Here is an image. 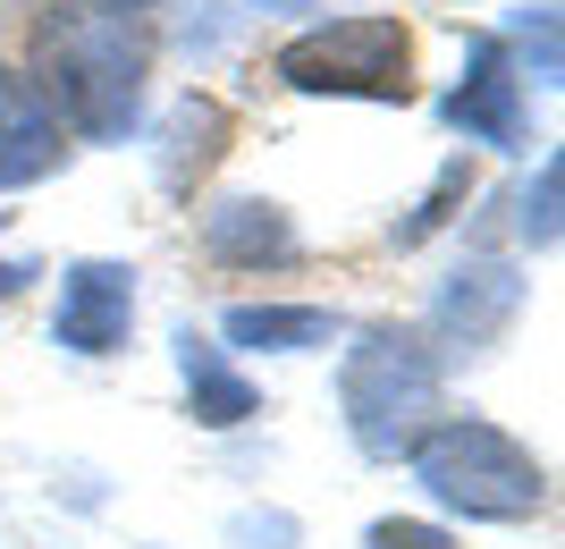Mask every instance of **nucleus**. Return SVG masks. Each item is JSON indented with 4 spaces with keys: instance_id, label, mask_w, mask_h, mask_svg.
Masks as SVG:
<instances>
[{
    "instance_id": "1",
    "label": "nucleus",
    "mask_w": 565,
    "mask_h": 549,
    "mask_svg": "<svg viewBox=\"0 0 565 549\" xmlns=\"http://www.w3.org/2000/svg\"><path fill=\"white\" fill-rule=\"evenodd\" d=\"M143 76H152V43L136 18H94V9H51L43 18V102L60 127L85 144H127L143 119Z\"/></svg>"
},
{
    "instance_id": "2",
    "label": "nucleus",
    "mask_w": 565,
    "mask_h": 549,
    "mask_svg": "<svg viewBox=\"0 0 565 549\" xmlns=\"http://www.w3.org/2000/svg\"><path fill=\"white\" fill-rule=\"evenodd\" d=\"M405 456H414V482H423L430 499L472 516V525H523V516L548 507L541 456L523 448V440H507L498 423H472V414L465 423H430Z\"/></svg>"
},
{
    "instance_id": "3",
    "label": "nucleus",
    "mask_w": 565,
    "mask_h": 549,
    "mask_svg": "<svg viewBox=\"0 0 565 549\" xmlns=\"http://www.w3.org/2000/svg\"><path fill=\"white\" fill-rule=\"evenodd\" d=\"M270 68L296 94L330 102H414V34L388 9H354V18H321L305 34H287Z\"/></svg>"
},
{
    "instance_id": "4",
    "label": "nucleus",
    "mask_w": 565,
    "mask_h": 549,
    "mask_svg": "<svg viewBox=\"0 0 565 549\" xmlns=\"http://www.w3.org/2000/svg\"><path fill=\"white\" fill-rule=\"evenodd\" d=\"M338 398H347V423L372 456H397L423 440V414L439 407V356H430L414 330L397 321H372V330L347 347V372H338Z\"/></svg>"
},
{
    "instance_id": "5",
    "label": "nucleus",
    "mask_w": 565,
    "mask_h": 549,
    "mask_svg": "<svg viewBox=\"0 0 565 549\" xmlns=\"http://www.w3.org/2000/svg\"><path fill=\"white\" fill-rule=\"evenodd\" d=\"M127 330H136V271H127V263H102V254H85V263L60 271L51 338H60L68 356H118Z\"/></svg>"
},
{
    "instance_id": "6",
    "label": "nucleus",
    "mask_w": 565,
    "mask_h": 549,
    "mask_svg": "<svg viewBox=\"0 0 565 549\" xmlns=\"http://www.w3.org/2000/svg\"><path fill=\"white\" fill-rule=\"evenodd\" d=\"M439 110H448V127L465 144H490V152H515L523 144V76H515V60H507L498 34H481L465 51V76L448 85Z\"/></svg>"
},
{
    "instance_id": "7",
    "label": "nucleus",
    "mask_w": 565,
    "mask_h": 549,
    "mask_svg": "<svg viewBox=\"0 0 565 549\" xmlns=\"http://www.w3.org/2000/svg\"><path fill=\"white\" fill-rule=\"evenodd\" d=\"M68 161V127L43 102V85L25 68H0V194L43 187L51 169Z\"/></svg>"
},
{
    "instance_id": "8",
    "label": "nucleus",
    "mask_w": 565,
    "mask_h": 549,
    "mask_svg": "<svg viewBox=\"0 0 565 549\" xmlns=\"http://www.w3.org/2000/svg\"><path fill=\"white\" fill-rule=\"evenodd\" d=\"M515 305H523V271L498 263V254H472L465 271H448L439 305H430V330L472 356V347H490V338L515 321Z\"/></svg>"
},
{
    "instance_id": "9",
    "label": "nucleus",
    "mask_w": 565,
    "mask_h": 549,
    "mask_svg": "<svg viewBox=\"0 0 565 549\" xmlns=\"http://www.w3.org/2000/svg\"><path fill=\"white\" fill-rule=\"evenodd\" d=\"M296 220L279 212V203H262V194H228V203H212L203 212V254L228 271H262V263H296Z\"/></svg>"
},
{
    "instance_id": "10",
    "label": "nucleus",
    "mask_w": 565,
    "mask_h": 549,
    "mask_svg": "<svg viewBox=\"0 0 565 549\" xmlns=\"http://www.w3.org/2000/svg\"><path fill=\"white\" fill-rule=\"evenodd\" d=\"M228 152V102H212V94H178V110L161 119V187H178L186 194L203 169Z\"/></svg>"
},
{
    "instance_id": "11",
    "label": "nucleus",
    "mask_w": 565,
    "mask_h": 549,
    "mask_svg": "<svg viewBox=\"0 0 565 549\" xmlns=\"http://www.w3.org/2000/svg\"><path fill=\"white\" fill-rule=\"evenodd\" d=\"M178 372H186V407H194V423H212V431H228V423H245V414H262V398H254V381L236 372L220 347H203V338H178Z\"/></svg>"
},
{
    "instance_id": "12",
    "label": "nucleus",
    "mask_w": 565,
    "mask_h": 549,
    "mask_svg": "<svg viewBox=\"0 0 565 549\" xmlns=\"http://www.w3.org/2000/svg\"><path fill=\"white\" fill-rule=\"evenodd\" d=\"M220 330H228L236 347L296 356V347H330V338H338V313H321V305H236Z\"/></svg>"
},
{
    "instance_id": "13",
    "label": "nucleus",
    "mask_w": 565,
    "mask_h": 549,
    "mask_svg": "<svg viewBox=\"0 0 565 549\" xmlns=\"http://www.w3.org/2000/svg\"><path fill=\"white\" fill-rule=\"evenodd\" d=\"M465 194H472V161L456 152V161L430 178V194L414 203V220H397V229H388V237H397V254H405V245H423V237H439V229L456 220V203H465Z\"/></svg>"
},
{
    "instance_id": "14",
    "label": "nucleus",
    "mask_w": 565,
    "mask_h": 549,
    "mask_svg": "<svg viewBox=\"0 0 565 549\" xmlns=\"http://www.w3.org/2000/svg\"><path fill=\"white\" fill-rule=\"evenodd\" d=\"M507 60H515V76H532V85H557V9H548V0H532V9H515V51H507Z\"/></svg>"
},
{
    "instance_id": "15",
    "label": "nucleus",
    "mask_w": 565,
    "mask_h": 549,
    "mask_svg": "<svg viewBox=\"0 0 565 549\" xmlns=\"http://www.w3.org/2000/svg\"><path fill=\"white\" fill-rule=\"evenodd\" d=\"M557 194H565V161L557 152H541V178L523 187V203H515V229H523V245L532 254H548L557 245Z\"/></svg>"
},
{
    "instance_id": "16",
    "label": "nucleus",
    "mask_w": 565,
    "mask_h": 549,
    "mask_svg": "<svg viewBox=\"0 0 565 549\" xmlns=\"http://www.w3.org/2000/svg\"><path fill=\"white\" fill-rule=\"evenodd\" d=\"M372 549H456V541L439 525H405L397 516V525H372Z\"/></svg>"
},
{
    "instance_id": "17",
    "label": "nucleus",
    "mask_w": 565,
    "mask_h": 549,
    "mask_svg": "<svg viewBox=\"0 0 565 549\" xmlns=\"http://www.w3.org/2000/svg\"><path fill=\"white\" fill-rule=\"evenodd\" d=\"M94 18H143V9H161V0H85Z\"/></svg>"
},
{
    "instance_id": "18",
    "label": "nucleus",
    "mask_w": 565,
    "mask_h": 549,
    "mask_svg": "<svg viewBox=\"0 0 565 549\" xmlns=\"http://www.w3.org/2000/svg\"><path fill=\"white\" fill-rule=\"evenodd\" d=\"M25 279H34V263H25V254H9V263H0V296H18Z\"/></svg>"
},
{
    "instance_id": "19",
    "label": "nucleus",
    "mask_w": 565,
    "mask_h": 549,
    "mask_svg": "<svg viewBox=\"0 0 565 549\" xmlns=\"http://www.w3.org/2000/svg\"><path fill=\"white\" fill-rule=\"evenodd\" d=\"M262 9H305V0H262Z\"/></svg>"
}]
</instances>
